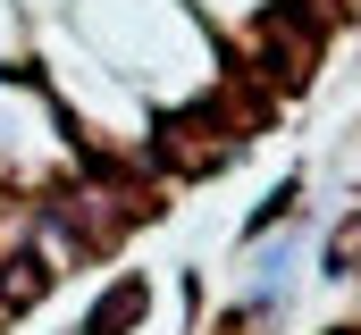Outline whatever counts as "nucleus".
<instances>
[{"label": "nucleus", "instance_id": "obj_1", "mask_svg": "<svg viewBox=\"0 0 361 335\" xmlns=\"http://www.w3.org/2000/svg\"><path fill=\"white\" fill-rule=\"evenodd\" d=\"M135 319H143V285L126 277V285H109V293L92 302V319H85V335H126V327H135Z\"/></svg>", "mask_w": 361, "mask_h": 335}, {"label": "nucleus", "instance_id": "obj_2", "mask_svg": "<svg viewBox=\"0 0 361 335\" xmlns=\"http://www.w3.org/2000/svg\"><path fill=\"white\" fill-rule=\"evenodd\" d=\"M42 293H51V268L42 260H17L8 268V302H42Z\"/></svg>", "mask_w": 361, "mask_h": 335}]
</instances>
